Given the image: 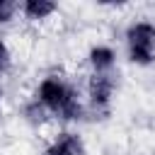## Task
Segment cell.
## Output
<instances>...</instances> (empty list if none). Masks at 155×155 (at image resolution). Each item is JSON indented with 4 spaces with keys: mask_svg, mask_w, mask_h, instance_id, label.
Here are the masks:
<instances>
[{
    "mask_svg": "<svg viewBox=\"0 0 155 155\" xmlns=\"http://www.w3.org/2000/svg\"><path fill=\"white\" fill-rule=\"evenodd\" d=\"M39 102L44 107H48L53 114H58L61 119H65V121L82 119V114H85L82 104L75 99V92L65 82H61L56 78H46L39 85Z\"/></svg>",
    "mask_w": 155,
    "mask_h": 155,
    "instance_id": "obj_1",
    "label": "cell"
},
{
    "mask_svg": "<svg viewBox=\"0 0 155 155\" xmlns=\"http://www.w3.org/2000/svg\"><path fill=\"white\" fill-rule=\"evenodd\" d=\"M128 39V53L133 63L148 65L155 58V27L150 22H136L126 31Z\"/></svg>",
    "mask_w": 155,
    "mask_h": 155,
    "instance_id": "obj_2",
    "label": "cell"
},
{
    "mask_svg": "<svg viewBox=\"0 0 155 155\" xmlns=\"http://www.w3.org/2000/svg\"><path fill=\"white\" fill-rule=\"evenodd\" d=\"M114 92V80L107 73H94L90 80V99L94 104V109H107L109 99Z\"/></svg>",
    "mask_w": 155,
    "mask_h": 155,
    "instance_id": "obj_3",
    "label": "cell"
},
{
    "mask_svg": "<svg viewBox=\"0 0 155 155\" xmlns=\"http://www.w3.org/2000/svg\"><path fill=\"white\" fill-rule=\"evenodd\" d=\"M44 155H85V148H82V140L75 133H61L44 150Z\"/></svg>",
    "mask_w": 155,
    "mask_h": 155,
    "instance_id": "obj_4",
    "label": "cell"
},
{
    "mask_svg": "<svg viewBox=\"0 0 155 155\" xmlns=\"http://www.w3.org/2000/svg\"><path fill=\"white\" fill-rule=\"evenodd\" d=\"M90 63H92L94 73H107L114 65V51L109 46H94L90 51Z\"/></svg>",
    "mask_w": 155,
    "mask_h": 155,
    "instance_id": "obj_5",
    "label": "cell"
},
{
    "mask_svg": "<svg viewBox=\"0 0 155 155\" xmlns=\"http://www.w3.org/2000/svg\"><path fill=\"white\" fill-rule=\"evenodd\" d=\"M22 10H24V15L29 19H44V17H48L56 10V5L48 2V0H27Z\"/></svg>",
    "mask_w": 155,
    "mask_h": 155,
    "instance_id": "obj_6",
    "label": "cell"
},
{
    "mask_svg": "<svg viewBox=\"0 0 155 155\" xmlns=\"http://www.w3.org/2000/svg\"><path fill=\"white\" fill-rule=\"evenodd\" d=\"M12 12H15V2H10V0H0V22H10Z\"/></svg>",
    "mask_w": 155,
    "mask_h": 155,
    "instance_id": "obj_7",
    "label": "cell"
},
{
    "mask_svg": "<svg viewBox=\"0 0 155 155\" xmlns=\"http://www.w3.org/2000/svg\"><path fill=\"white\" fill-rule=\"evenodd\" d=\"M7 68H10V51H7V46L0 41V75H2Z\"/></svg>",
    "mask_w": 155,
    "mask_h": 155,
    "instance_id": "obj_8",
    "label": "cell"
},
{
    "mask_svg": "<svg viewBox=\"0 0 155 155\" xmlns=\"http://www.w3.org/2000/svg\"><path fill=\"white\" fill-rule=\"evenodd\" d=\"M0 97H2V90H0Z\"/></svg>",
    "mask_w": 155,
    "mask_h": 155,
    "instance_id": "obj_9",
    "label": "cell"
}]
</instances>
